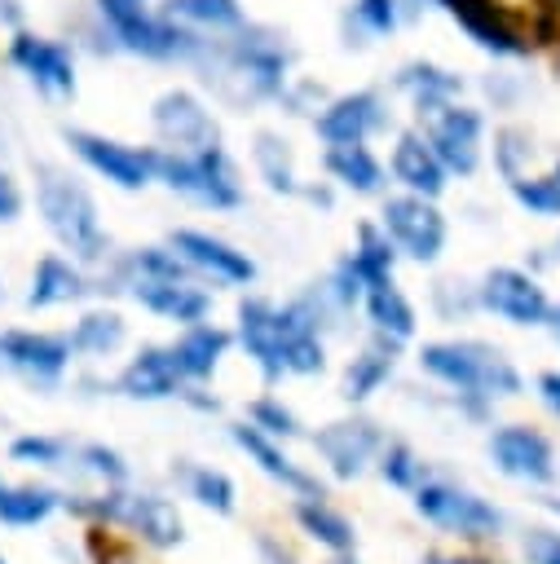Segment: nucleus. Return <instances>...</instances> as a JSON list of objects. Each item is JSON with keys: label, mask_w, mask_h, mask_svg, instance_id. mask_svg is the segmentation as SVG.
<instances>
[{"label": "nucleus", "mask_w": 560, "mask_h": 564, "mask_svg": "<svg viewBox=\"0 0 560 564\" xmlns=\"http://www.w3.org/2000/svg\"><path fill=\"white\" fill-rule=\"evenodd\" d=\"M507 189H511V198L529 216L560 220V176L556 172H520V176H507Z\"/></svg>", "instance_id": "obj_41"}, {"label": "nucleus", "mask_w": 560, "mask_h": 564, "mask_svg": "<svg viewBox=\"0 0 560 564\" xmlns=\"http://www.w3.org/2000/svg\"><path fill=\"white\" fill-rule=\"evenodd\" d=\"M300 198H309L313 207H331V203H335V194H331L326 185H300Z\"/></svg>", "instance_id": "obj_51"}, {"label": "nucleus", "mask_w": 560, "mask_h": 564, "mask_svg": "<svg viewBox=\"0 0 560 564\" xmlns=\"http://www.w3.org/2000/svg\"><path fill=\"white\" fill-rule=\"evenodd\" d=\"M547 511H551V516L560 520V498H547Z\"/></svg>", "instance_id": "obj_54"}, {"label": "nucleus", "mask_w": 560, "mask_h": 564, "mask_svg": "<svg viewBox=\"0 0 560 564\" xmlns=\"http://www.w3.org/2000/svg\"><path fill=\"white\" fill-rule=\"evenodd\" d=\"M291 520L295 529L322 546L326 555H344V551H357V524L326 498V494H300L291 498Z\"/></svg>", "instance_id": "obj_30"}, {"label": "nucleus", "mask_w": 560, "mask_h": 564, "mask_svg": "<svg viewBox=\"0 0 560 564\" xmlns=\"http://www.w3.org/2000/svg\"><path fill=\"white\" fill-rule=\"evenodd\" d=\"M401 348H406V344H397V339L370 330L366 344L348 357V366H344V375H340V397H344V405H366L375 392H384L388 379L397 375Z\"/></svg>", "instance_id": "obj_26"}, {"label": "nucleus", "mask_w": 560, "mask_h": 564, "mask_svg": "<svg viewBox=\"0 0 560 564\" xmlns=\"http://www.w3.org/2000/svg\"><path fill=\"white\" fill-rule=\"evenodd\" d=\"M172 480H176V489H181L194 507H203V511H212V516H234V511H238V485H234V476L220 471V467H212V463L176 458Z\"/></svg>", "instance_id": "obj_31"}, {"label": "nucleus", "mask_w": 560, "mask_h": 564, "mask_svg": "<svg viewBox=\"0 0 560 564\" xmlns=\"http://www.w3.org/2000/svg\"><path fill=\"white\" fill-rule=\"evenodd\" d=\"M375 476H379L388 489L414 494V489L432 476V463H428V458H423L406 436H384L379 458H375Z\"/></svg>", "instance_id": "obj_37"}, {"label": "nucleus", "mask_w": 560, "mask_h": 564, "mask_svg": "<svg viewBox=\"0 0 560 564\" xmlns=\"http://www.w3.org/2000/svg\"><path fill=\"white\" fill-rule=\"evenodd\" d=\"M115 291H123L150 317L172 322V326H190V322L212 317V286L194 273H132Z\"/></svg>", "instance_id": "obj_12"}, {"label": "nucleus", "mask_w": 560, "mask_h": 564, "mask_svg": "<svg viewBox=\"0 0 560 564\" xmlns=\"http://www.w3.org/2000/svg\"><path fill=\"white\" fill-rule=\"evenodd\" d=\"M172 344V357L185 375V383H212L216 370L225 366L229 348H234V330L203 317V322H190V326H176V339Z\"/></svg>", "instance_id": "obj_25"}, {"label": "nucleus", "mask_w": 560, "mask_h": 564, "mask_svg": "<svg viewBox=\"0 0 560 564\" xmlns=\"http://www.w3.org/2000/svg\"><path fill=\"white\" fill-rule=\"evenodd\" d=\"M66 145L71 154L101 181H110L115 189H146L154 185V145H128L119 137L93 132V128H66Z\"/></svg>", "instance_id": "obj_11"}, {"label": "nucleus", "mask_w": 560, "mask_h": 564, "mask_svg": "<svg viewBox=\"0 0 560 564\" xmlns=\"http://www.w3.org/2000/svg\"><path fill=\"white\" fill-rule=\"evenodd\" d=\"M0 370H4V357H0Z\"/></svg>", "instance_id": "obj_59"}, {"label": "nucleus", "mask_w": 560, "mask_h": 564, "mask_svg": "<svg viewBox=\"0 0 560 564\" xmlns=\"http://www.w3.org/2000/svg\"><path fill=\"white\" fill-rule=\"evenodd\" d=\"M551 172H556V176H560V154H556V167H551Z\"/></svg>", "instance_id": "obj_55"}, {"label": "nucleus", "mask_w": 560, "mask_h": 564, "mask_svg": "<svg viewBox=\"0 0 560 564\" xmlns=\"http://www.w3.org/2000/svg\"><path fill=\"white\" fill-rule=\"evenodd\" d=\"M9 62L49 97H71L75 93V57L62 40L35 35V31H18L9 40Z\"/></svg>", "instance_id": "obj_22"}, {"label": "nucleus", "mask_w": 560, "mask_h": 564, "mask_svg": "<svg viewBox=\"0 0 560 564\" xmlns=\"http://www.w3.org/2000/svg\"><path fill=\"white\" fill-rule=\"evenodd\" d=\"M229 432V441H234V449L260 471V476H269L278 489H287L291 498H300V494H326V485H322V476L317 471H309L304 463H295L291 458V449H287V441H273V436H265L260 427H251L247 419H238V423H229L225 427Z\"/></svg>", "instance_id": "obj_20"}, {"label": "nucleus", "mask_w": 560, "mask_h": 564, "mask_svg": "<svg viewBox=\"0 0 560 564\" xmlns=\"http://www.w3.org/2000/svg\"><path fill=\"white\" fill-rule=\"evenodd\" d=\"M384 423L362 414V405H353L348 414L322 423L317 432H309V445L322 463V471L340 485H353L362 480L366 471H375V458H379V445H384Z\"/></svg>", "instance_id": "obj_7"}, {"label": "nucleus", "mask_w": 560, "mask_h": 564, "mask_svg": "<svg viewBox=\"0 0 560 564\" xmlns=\"http://www.w3.org/2000/svg\"><path fill=\"white\" fill-rule=\"evenodd\" d=\"M18 216H22V189L9 172H0V225H9Z\"/></svg>", "instance_id": "obj_49"}, {"label": "nucleus", "mask_w": 560, "mask_h": 564, "mask_svg": "<svg viewBox=\"0 0 560 564\" xmlns=\"http://www.w3.org/2000/svg\"><path fill=\"white\" fill-rule=\"evenodd\" d=\"M62 498L66 494H57L53 485H35V480L4 485V494H0V524H9V529H35V524H44L49 516L62 511Z\"/></svg>", "instance_id": "obj_35"}, {"label": "nucleus", "mask_w": 560, "mask_h": 564, "mask_svg": "<svg viewBox=\"0 0 560 564\" xmlns=\"http://www.w3.org/2000/svg\"><path fill=\"white\" fill-rule=\"evenodd\" d=\"M401 22V0H353L344 13L348 35H392Z\"/></svg>", "instance_id": "obj_44"}, {"label": "nucleus", "mask_w": 560, "mask_h": 564, "mask_svg": "<svg viewBox=\"0 0 560 564\" xmlns=\"http://www.w3.org/2000/svg\"><path fill=\"white\" fill-rule=\"evenodd\" d=\"M485 458L503 480L547 489L560 480V454L556 441L534 423H494L485 436Z\"/></svg>", "instance_id": "obj_8"}, {"label": "nucleus", "mask_w": 560, "mask_h": 564, "mask_svg": "<svg viewBox=\"0 0 560 564\" xmlns=\"http://www.w3.org/2000/svg\"><path fill=\"white\" fill-rule=\"evenodd\" d=\"M362 317H366V326L375 330V335H388V339H397V344H410L414 335H419V308H414V300L401 291V282H397V273H388V278H370L366 286H362Z\"/></svg>", "instance_id": "obj_27"}, {"label": "nucleus", "mask_w": 560, "mask_h": 564, "mask_svg": "<svg viewBox=\"0 0 560 564\" xmlns=\"http://www.w3.org/2000/svg\"><path fill=\"white\" fill-rule=\"evenodd\" d=\"M106 35L115 48L146 57V62H194L203 40L198 31L172 22L168 13H159V4L150 0H93Z\"/></svg>", "instance_id": "obj_6"}, {"label": "nucleus", "mask_w": 560, "mask_h": 564, "mask_svg": "<svg viewBox=\"0 0 560 564\" xmlns=\"http://www.w3.org/2000/svg\"><path fill=\"white\" fill-rule=\"evenodd\" d=\"M322 172H326L331 185H340L348 194H362V198H375V194L388 189V167L370 150V141H331L322 150Z\"/></svg>", "instance_id": "obj_28"}, {"label": "nucleus", "mask_w": 560, "mask_h": 564, "mask_svg": "<svg viewBox=\"0 0 560 564\" xmlns=\"http://www.w3.org/2000/svg\"><path fill=\"white\" fill-rule=\"evenodd\" d=\"M326 564H362V560H357V551H344V555H331Z\"/></svg>", "instance_id": "obj_53"}, {"label": "nucleus", "mask_w": 560, "mask_h": 564, "mask_svg": "<svg viewBox=\"0 0 560 564\" xmlns=\"http://www.w3.org/2000/svg\"><path fill=\"white\" fill-rule=\"evenodd\" d=\"M159 13H168L172 22H181L198 35H225V31L247 22L238 0H163Z\"/></svg>", "instance_id": "obj_36"}, {"label": "nucleus", "mask_w": 560, "mask_h": 564, "mask_svg": "<svg viewBox=\"0 0 560 564\" xmlns=\"http://www.w3.org/2000/svg\"><path fill=\"white\" fill-rule=\"evenodd\" d=\"M414 361L432 383L445 388L450 405L472 423H489L498 401H516L525 392L520 366L489 339H472V335L423 339Z\"/></svg>", "instance_id": "obj_2"}, {"label": "nucleus", "mask_w": 560, "mask_h": 564, "mask_svg": "<svg viewBox=\"0 0 560 564\" xmlns=\"http://www.w3.org/2000/svg\"><path fill=\"white\" fill-rule=\"evenodd\" d=\"M348 260H353V269H357V278H362V286L370 282V278H388V273H397V247H392V238L384 234V225L379 220H362L357 225V234H353V247L344 251Z\"/></svg>", "instance_id": "obj_38"}, {"label": "nucleus", "mask_w": 560, "mask_h": 564, "mask_svg": "<svg viewBox=\"0 0 560 564\" xmlns=\"http://www.w3.org/2000/svg\"><path fill=\"white\" fill-rule=\"evenodd\" d=\"M476 300H481V313L516 326V330H534V326H547L556 300L547 295V286L538 282L534 269H520V264H494L476 278Z\"/></svg>", "instance_id": "obj_10"}, {"label": "nucleus", "mask_w": 560, "mask_h": 564, "mask_svg": "<svg viewBox=\"0 0 560 564\" xmlns=\"http://www.w3.org/2000/svg\"><path fill=\"white\" fill-rule=\"evenodd\" d=\"M534 397L551 419H560V366H547L534 375Z\"/></svg>", "instance_id": "obj_47"}, {"label": "nucleus", "mask_w": 560, "mask_h": 564, "mask_svg": "<svg viewBox=\"0 0 560 564\" xmlns=\"http://www.w3.org/2000/svg\"><path fill=\"white\" fill-rule=\"evenodd\" d=\"M547 330H551V339H556V344H560V304H556V308H551V317H547Z\"/></svg>", "instance_id": "obj_52"}, {"label": "nucleus", "mask_w": 560, "mask_h": 564, "mask_svg": "<svg viewBox=\"0 0 560 564\" xmlns=\"http://www.w3.org/2000/svg\"><path fill=\"white\" fill-rule=\"evenodd\" d=\"M556 256H560V238H556Z\"/></svg>", "instance_id": "obj_57"}, {"label": "nucleus", "mask_w": 560, "mask_h": 564, "mask_svg": "<svg viewBox=\"0 0 560 564\" xmlns=\"http://www.w3.org/2000/svg\"><path fill=\"white\" fill-rule=\"evenodd\" d=\"M388 176L406 189V194H423V198H441L450 185L445 163L437 159V150L428 145L423 128H406L397 132L392 150H388Z\"/></svg>", "instance_id": "obj_23"}, {"label": "nucleus", "mask_w": 560, "mask_h": 564, "mask_svg": "<svg viewBox=\"0 0 560 564\" xmlns=\"http://www.w3.org/2000/svg\"><path fill=\"white\" fill-rule=\"evenodd\" d=\"M66 471L93 485H128V458L106 441H71Z\"/></svg>", "instance_id": "obj_39"}, {"label": "nucleus", "mask_w": 560, "mask_h": 564, "mask_svg": "<svg viewBox=\"0 0 560 564\" xmlns=\"http://www.w3.org/2000/svg\"><path fill=\"white\" fill-rule=\"evenodd\" d=\"M168 247L190 264L194 278H203L207 286H251L256 282V260L234 247L229 238L212 234V229H194V225H176L168 234Z\"/></svg>", "instance_id": "obj_15"}, {"label": "nucleus", "mask_w": 560, "mask_h": 564, "mask_svg": "<svg viewBox=\"0 0 560 564\" xmlns=\"http://www.w3.org/2000/svg\"><path fill=\"white\" fill-rule=\"evenodd\" d=\"M423 564H494V560H485L476 551H428Z\"/></svg>", "instance_id": "obj_50"}, {"label": "nucleus", "mask_w": 560, "mask_h": 564, "mask_svg": "<svg viewBox=\"0 0 560 564\" xmlns=\"http://www.w3.org/2000/svg\"><path fill=\"white\" fill-rule=\"evenodd\" d=\"M71 352L84 361H106L128 344V322L115 308H84L79 322L66 330Z\"/></svg>", "instance_id": "obj_33"}, {"label": "nucleus", "mask_w": 560, "mask_h": 564, "mask_svg": "<svg viewBox=\"0 0 560 564\" xmlns=\"http://www.w3.org/2000/svg\"><path fill=\"white\" fill-rule=\"evenodd\" d=\"M529 159H534V137H529V128L507 123V128L494 132V167L503 172V181L529 172Z\"/></svg>", "instance_id": "obj_45"}, {"label": "nucleus", "mask_w": 560, "mask_h": 564, "mask_svg": "<svg viewBox=\"0 0 560 564\" xmlns=\"http://www.w3.org/2000/svg\"><path fill=\"white\" fill-rule=\"evenodd\" d=\"M0 357H4V370L18 375L35 392L62 388V379L75 361L66 330H26V326L0 330Z\"/></svg>", "instance_id": "obj_13"}, {"label": "nucleus", "mask_w": 560, "mask_h": 564, "mask_svg": "<svg viewBox=\"0 0 560 564\" xmlns=\"http://www.w3.org/2000/svg\"><path fill=\"white\" fill-rule=\"evenodd\" d=\"M154 181L172 189L176 198L203 207V212H234L247 198L243 172L225 141L203 145V150H163L154 145Z\"/></svg>", "instance_id": "obj_4"}, {"label": "nucleus", "mask_w": 560, "mask_h": 564, "mask_svg": "<svg viewBox=\"0 0 560 564\" xmlns=\"http://www.w3.org/2000/svg\"><path fill=\"white\" fill-rule=\"evenodd\" d=\"M35 207L44 216V229L57 238V247L79 260V264H106L110 260V234L101 225L93 189L57 167V163H35Z\"/></svg>", "instance_id": "obj_3"}, {"label": "nucleus", "mask_w": 560, "mask_h": 564, "mask_svg": "<svg viewBox=\"0 0 560 564\" xmlns=\"http://www.w3.org/2000/svg\"><path fill=\"white\" fill-rule=\"evenodd\" d=\"M410 507L423 524H432L437 533L459 538L467 546H489V542H503V533H507V511L494 498H485L481 489H472L454 476H441V471H432L410 494Z\"/></svg>", "instance_id": "obj_5"}, {"label": "nucleus", "mask_w": 560, "mask_h": 564, "mask_svg": "<svg viewBox=\"0 0 560 564\" xmlns=\"http://www.w3.org/2000/svg\"><path fill=\"white\" fill-rule=\"evenodd\" d=\"M525 564H560V524H529L520 533Z\"/></svg>", "instance_id": "obj_46"}, {"label": "nucleus", "mask_w": 560, "mask_h": 564, "mask_svg": "<svg viewBox=\"0 0 560 564\" xmlns=\"http://www.w3.org/2000/svg\"><path fill=\"white\" fill-rule=\"evenodd\" d=\"M0 300H4V286H0Z\"/></svg>", "instance_id": "obj_58"}, {"label": "nucleus", "mask_w": 560, "mask_h": 564, "mask_svg": "<svg viewBox=\"0 0 560 564\" xmlns=\"http://www.w3.org/2000/svg\"><path fill=\"white\" fill-rule=\"evenodd\" d=\"M150 128L163 150H203L220 141V123L212 119L207 101L190 88H168L150 106Z\"/></svg>", "instance_id": "obj_18"}, {"label": "nucleus", "mask_w": 560, "mask_h": 564, "mask_svg": "<svg viewBox=\"0 0 560 564\" xmlns=\"http://www.w3.org/2000/svg\"><path fill=\"white\" fill-rule=\"evenodd\" d=\"M251 167H256V176L265 181V189H273V194H282V198H291V194H300V172H295V154H291V145H287V137L282 132H256L251 137Z\"/></svg>", "instance_id": "obj_34"}, {"label": "nucleus", "mask_w": 560, "mask_h": 564, "mask_svg": "<svg viewBox=\"0 0 560 564\" xmlns=\"http://www.w3.org/2000/svg\"><path fill=\"white\" fill-rule=\"evenodd\" d=\"M93 278L84 273L79 260L49 251L35 260L31 269V286H26V308H62V304H79L84 295H93Z\"/></svg>", "instance_id": "obj_29"}, {"label": "nucleus", "mask_w": 560, "mask_h": 564, "mask_svg": "<svg viewBox=\"0 0 560 564\" xmlns=\"http://www.w3.org/2000/svg\"><path fill=\"white\" fill-rule=\"evenodd\" d=\"M256 564H300V555H295L282 538H273V533H256Z\"/></svg>", "instance_id": "obj_48"}, {"label": "nucleus", "mask_w": 560, "mask_h": 564, "mask_svg": "<svg viewBox=\"0 0 560 564\" xmlns=\"http://www.w3.org/2000/svg\"><path fill=\"white\" fill-rule=\"evenodd\" d=\"M110 392L128 397V401H141V405H159V401H181L185 392V375L172 357V344H141L123 366L119 375L106 383Z\"/></svg>", "instance_id": "obj_19"}, {"label": "nucleus", "mask_w": 560, "mask_h": 564, "mask_svg": "<svg viewBox=\"0 0 560 564\" xmlns=\"http://www.w3.org/2000/svg\"><path fill=\"white\" fill-rule=\"evenodd\" d=\"M247 423L260 427V432L273 436V441H300V436H309L304 423H300V414H295L278 392L251 397V401H247Z\"/></svg>", "instance_id": "obj_42"}, {"label": "nucleus", "mask_w": 560, "mask_h": 564, "mask_svg": "<svg viewBox=\"0 0 560 564\" xmlns=\"http://www.w3.org/2000/svg\"><path fill=\"white\" fill-rule=\"evenodd\" d=\"M4 485H9V480H4V476H0V494H4Z\"/></svg>", "instance_id": "obj_56"}, {"label": "nucleus", "mask_w": 560, "mask_h": 564, "mask_svg": "<svg viewBox=\"0 0 560 564\" xmlns=\"http://www.w3.org/2000/svg\"><path fill=\"white\" fill-rule=\"evenodd\" d=\"M282 317V370L287 379H313L326 370V330L313 322V313L300 304V295L278 304Z\"/></svg>", "instance_id": "obj_24"}, {"label": "nucleus", "mask_w": 560, "mask_h": 564, "mask_svg": "<svg viewBox=\"0 0 560 564\" xmlns=\"http://www.w3.org/2000/svg\"><path fill=\"white\" fill-rule=\"evenodd\" d=\"M423 137L450 176H472L485 159V115L481 106H467L459 97L423 115Z\"/></svg>", "instance_id": "obj_14"}, {"label": "nucleus", "mask_w": 560, "mask_h": 564, "mask_svg": "<svg viewBox=\"0 0 560 564\" xmlns=\"http://www.w3.org/2000/svg\"><path fill=\"white\" fill-rule=\"evenodd\" d=\"M291 44L287 35H278L273 26H256L243 22L225 35H207L194 66L203 70V84L234 110L247 106H265V101H282L287 84H291Z\"/></svg>", "instance_id": "obj_1"}, {"label": "nucleus", "mask_w": 560, "mask_h": 564, "mask_svg": "<svg viewBox=\"0 0 560 564\" xmlns=\"http://www.w3.org/2000/svg\"><path fill=\"white\" fill-rule=\"evenodd\" d=\"M392 88L401 97H410V106L419 115H432L437 106H445V101H454L463 93V75L450 70V66H441V62H406L397 70Z\"/></svg>", "instance_id": "obj_32"}, {"label": "nucleus", "mask_w": 560, "mask_h": 564, "mask_svg": "<svg viewBox=\"0 0 560 564\" xmlns=\"http://www.w3.org/2000/svg\"><path fill=\"white\" fill-rule=\"evenodd\" d=\"M9 458L22 467H40V471H66L71 458V436L57 432H22L9 441Z\"/></svg>", "instance_id": "obj_40"}, {"label": "nucleus", "mask_w": 560, "mask_h": 564, "mask_svg": "<svg viewBox=\"0 0 560 564\" xmlns=\"http://www.w3.org/2000/svg\"><path fill=\"white\" fill-rule=\"evenodd\" d=\"M384 128H388V97L379 88L340 93V97L322 101L317 115H313V132L322 137V145H331V141H370Z\"/></svg>", "instance_id": "obj_21"}, {"label": "nucleus", "mask_w": 560, "mask_h": 564, "mask_svg": "<svg viewBox=\"0 0 560 564\" xmlns=\"http://www.w3.org/2000/svg\"><path fill=\"white\" fill-rule=\"evenodd\" d=\"M128 538H137L150 551H176L185 542V516L176 507V498L159 494V489H119V507H115V524Z\"/></svg>", "instance_id": "obj_17"}, {"label": "nucleus", "mask_w": 560, "mask_h": 564, "mask_svg": "<svg viewBox=\"0 0 560 564\" xmlns=\"http://www.w3.org/2000/svg\"><path fill=\"white\" fill-rule=\"evenodd\" d=\"M428 308H432V317L437 322H467V317H476L481 313V300H476V282H463V278H441V282H432V291H428Z\"/></svg>", "instance_id": "obj_43"}, {"label": "nucleus", "mask_w": 560, "mask_h": 564, "mask_svg": "<svg viewBox=\"0 0 560 564\" xmlns=\"http://www.w3.org/2000/svg\"><path fill=\"white\" fill-rule=\"evenodd\" d=\"M379 225L392 238L397 256L410 264H437L445 251V238H450V225H445V212L437 207V198L406 194V189L384 198Z\"/></svg>", "instance_id": "obj_9"}, {"label": "nucleus", "mask_w": 560, "mask_h": 564, "mask_svg": "<svg viewBox=\"0 0 560 564\" xmlns=\"http://www.w3.org/2000/svg\"><path fill=\"white\" fill-rule=\"evenodd\" d=\"M234 344L243 348V357L256 366V375L269 388L287 379V370H282V317H278V300L247 291L234 304Z\"/></svg>", "instance_id": "obj_16"}]
</instances>
